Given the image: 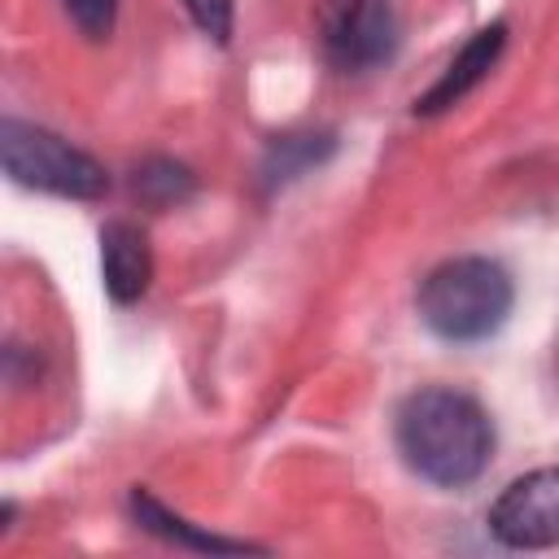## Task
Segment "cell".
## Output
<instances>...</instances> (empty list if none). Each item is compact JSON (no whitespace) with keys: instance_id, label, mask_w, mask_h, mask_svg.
I'll list each match as a JSON object with an SVG mask.
<instances>
[{"instance_id":"6da1fadb","label":"cell","mask_w":559,"mask_h":559,"mask_svg":"<svg viewBox=\"0 0 559 559\" xmlns=\"http://www.w3.org/2000/svg\"><path fill=\"white\" fill-rule=\"evenodd\" d=\"M397 450L415 476L463 489L489 467L493 424L485 406L459 389H419L397 411Z\"/></svg>"},{"instance_id":"7a4b0ae2","label":"cell","mask_w":559,"mask_h":559,"mask_svg":"<svg viewBox=\"0 0 559 559\" xmlns=\"http://www.w3.org/2000/svg\"><path fill=\"white\" fill-rule=\"evenodd\" d=\"M511 275L489 258H450L419 288V319L454 345L493 336L511 314Z\"/></svg>"},{"instance_id":"3957f363","label":"cell","mask_w":559,"mask_h":559,"mask_svg":"<svg viewBox=\"0 0 559 559\" xmlns=\"http://www.w3.org/2000/svg\"><path fill=\"white\" fill-rule=\"evenodd\" d=\"M0 157H4L9 179L22 188H39V192L70 197V201H96L109 192V175L92 153L22 118H4Z\"/></svg>"},{"instance_id":"277c9868","label":"cell","mask_w":559,"mask_h":559,"mask_svg":"<svg viewBox=\"0 0 559 559\" xmlns=\"http://www.w3.org/2000/svg\"><path fill=\"white\" fill-rule=\"evenodd\" d=\"M319 44L341 70H371L397 48V17L389 0H319Z\"/></svg>"},{"instance_id":"5b68a950","label":"cell","mask_w":559,"mask_h":559,"mask_svg":"<svg viewBox=\"0 0 559 559\" xmlns=\"http://www.w3.org/2000/svg\"><path fill=\"white\" fill-rule=\"evenodd\" d=\"M489 533L511 550L559 546V467H537L511 480L489 507Z\"/></svg>"},{"instance_id":"8992f818","label":"cell","mask_w":559,"mask_h":559,"mask_svg":"<svg viewBox=\"0 0 559 559\" xmlns=\"http://www.w3.org/2000/svg\"><path fill=\"white\" fill-rule=\"evenodd\" d=\"M100 275H105V293L118 306H131L148 293L153 249H148V236L135 223L114 218V223L100 227Z\"/></svg>"},{"instance_id":"52a82bcc","label":"cell","mask_w":559,"mask_h":559,"mask_svg":"<svg viewBox=\"0 0 559 559\" xmlns=\"http://www.w3.org/2000/svg\"><path fill=\"white\" fill-rule=\"evenodd\" d=\"M502 44H507V26L502 22H493V26H485V31H476L463 48H459V57L445 66V74L415 100V114H441V109H450V105H459L489 70H493V61H498V52H502Z\"/></svg>"},{"instance_id":"ba28073f","label":"cell","mask_w":559,"mask_h":559,"mask_svg":"<svg viewBox=\"0 0 559 559\" xmlns=\"http://www.w3.org/2000/svg\"><path fill=\"white\" fill-rule=\"evenodd\" d=\"M131 511H135V520H140L148 533H157V537H166V542H175V546H188V550H223V555L253 550V546H245V542H227V537H214V533L192 528L188 520L170 515L148 489H135V493H131Z\"/></svg>"},{"instance_id":"9c48e42d","label":"cell","mask_w":559,"mask_h":559,"mask_svg":"<svg viewBox=\"0 0 559 559\" xmlns=\"http://www.w3.org/2000/svg\"><path fill=\"white\" fill-rule=\"evenodd\" d=\"M135 192L153 205H170V201L192 197V175H188V166H179L170 157H153V162L135 166Z\"/></svg>"},{"instance_id":"30bf717a","label":"cell","mask_w":559,"mask_h":559,"mask_svg":"<svg viewBox=\"0 0 559 559\" xmlns=\"http://www.w3.org/2000/svg\"><path fill=\"white\" fill-rule=\"evenodd\" d=\"M323 153H332V140H328V135H284V140L271 148L266 175H271V179H293L297 170H306V166L319 162Z\"/></svg>"},{"instance_id":"8fae6325","label":"cell","mask_w":559,"mask_h":559,"mask_svg":"<svg viewBox=\"0 0 559 559\" xmlns=\"http://www.w3.org/2000/svg\"><path fill=\"white\" fill-rule=\"evenodd\" d=\"M61 4H66V13L74 17V26H79L87 39H109L118 0H61Z\"/></svg>"},{"instance_id":"7c38bea8","label":"cell","mask_w":559,"mask_h":559,"mask_svg":"<svg viewBox=\"0 0 559 559\" xmlns=\"http://www.w3.org/2000/svg\"><path fill=\"white\" fill-rule=\"evenodd\" d=\"M183 9L192 13V22L214 44H227V35H231V0H183Z\"/></svg>"},{"instance_id":"4fadbf2b","label":"cell","mask_w":559,"mask_h":559,"mask_svg":"<svg viewBox=\"0 0 559 559\" xmlns=\"http://www.w3.org/2000/svg\"><path fill=\"white\" fill-rule=\"evenodd\" d=\"M555 358H559V345H555Z\"/></svg>"}]
</instances>
